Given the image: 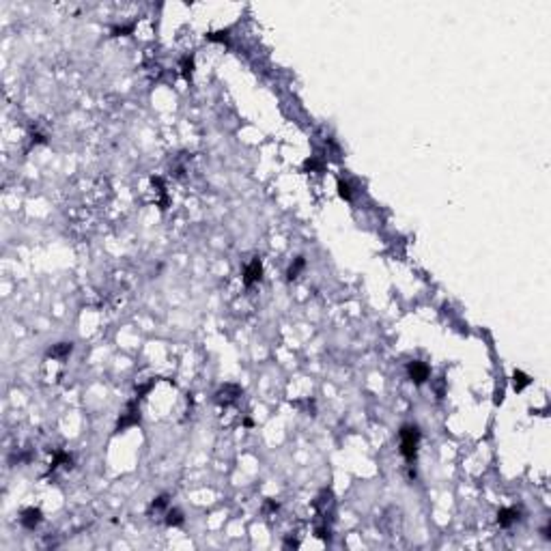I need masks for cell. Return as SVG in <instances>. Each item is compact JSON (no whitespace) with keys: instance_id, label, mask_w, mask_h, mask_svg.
Listing matches in <instances>:
<instances>
[{"instance_id":"cell-1","label":"cell","mask_w":551,"mask_h":551,"mask_svg":"<svg viewBox=\"0 0 551 551\" xmlns=\"http://www.w3.org/2000/svg\"><path fill=\"white\" fill-rule=\"evenodd\" d=\"M418 444H420V429L413 424H405L400 429V454L407 461H413L418 454Z\"/></svg>"},{"instance_id":"cell-2","label":"cell","mask_w":551,"mask_h":551,"mask_svg":"<svg viewBox=\"0 0 551 551\" xmlns=\"http://www.w3.org/2000/svg\"><path fill=\"white\" fill-rule=\"evenodd\" d=\"M138 424H140V407H138V398H136V400H129L127 403V407H125V412L121 413V418H119V422H117L114 433H123L125 429L138 427Z\"/></svg>"},{"instance_id":"cell-3","label":"cell","mask_w":551,"mask_h":551,"mask_svg":"<svg viewBox=\"0 0 551 551\" xmlns=\"http://www.w3.org/2000/svg\"><path fill=\"white\" fill-rule=\"evenodd\" d=\"M239 396H241V388L235 385V383H226V385H222V388L218 390L215 400H218L220 405H224V407H228V405H233Z\"/></svg>"},{"instance_id":"cell-4","label":"cell","mask_w":551,"mask_h":551,"mask_svg":"<svg viewBox=\"0 0 551 551\" xmlns=\"http://www.w3.org/2000/svg\"><path fill=\"white\" fill-rule=\"evenodd\" d=\"M407 375H409V379H412L415 385H422V383L429 379L430 370H429V366H427L424 362H420V360H413V362H409V366H407Z\"/></svg>"},{"instance_id":"cell-5","label":"cell","mask_w":551,"mask_h":551,"mask_svg":"<svg viewBox=\"0 0 551 551\" xmlns=\"http://www.w3.org/2000/svg\"><path fill=\"white\" fill-rule=\"evenodd\" d=\"M260 278H263V263H260V258H252V263L243 269V284L252 287V284L260 282Z\"/></svg>"},{"instance_id":"cell-6","label":"cell","mask_w":551,"mask_h":551,"mask_svg":"<svg viewBox=\"0 0 551 551\" xmlns=\"http://www.w3.org/2000/svg\"><path fill=\"white\" fill-rule=\"evenodd\" d=\"M41 519H43V515H41V510H39V508H26L22 513V519H19V521H22V525L26 530H34L39 523H41Z\"/></svg>"},{"instance_id":"cell-7","label":"cell","mask_w":551,"mask_h":551,"mask_svg":"<svg viewBox=\"0 0 551 551\" xmlns=\"http://www.w3.org/2000/svg\"><path fill=\"white\" fill-rule=\"evenodd\" d=\"M519 519H521V513L517 508H502V510H498V523L502 525V528H510V525L517 523Z\"/></svg>"},{"instance_id":"cell-8","label":"cell","mask_w":551,"mask_h":551,"mask_svg":"<svg viewBox=\"0 0 551 551\" xmlns=\"http://www.w3.org/2000/svg\"><path fill=\"white\" fill-rule=\"evenodd\" d=\"M71 351H73V343H58V344H54V347L48 349V358L65 360V358H69V353H71Z\"/></svg>"},{"instance_id":"cell-9","label":"cell","mask_w":551,"mask_h":551,"mask_svg":"<svg viewBox=\"0 0 551 551\" xmlns=\"http://www.w3.org/2000/svg\"><path fill=\"white\" fill-rule=\"evenodd\" d=\"M530 383H532V377L525 375L523 370H515V373H513V388H515V392H523Z\"/></svg>"},{"instance_id":"cell-10","label":"cell","mask_w":551,"mask_h":551,"mask_svg":"<svg viewBox=\"0 0 551 551\" xmlns=\"http://www.w3.org/2000/svg\"><path fill=\"white\" fill-rule=\"evenodd\" d=\"M183 513L179 508H170L166 513V525L168 528H181L183 525Z\"/></svg>"},{"instance_id":"cell-11","label":"cell","mask_w":551,"mask_h":551,"mask_svg":"<svg viewBox=\"0 0 551 551\" xmlns=\"http://www.w3.org/2000/svg\"><path fill=\"white\" fill-rule=\"evenodd\" d=\"M71 463H73V457L69 452H63V450H58V452H54V461H52V465L50 467L52 469H56L58 465H65V467H71Z\"/></svg>"},{"instance_id":"cell-12","label":"cell","mask_w":551,"mask_h":551,"mask_svg":"<svg viewBox=\"0 0 551 551\" xmlns=\"http://www.w3.org/2000/svg\"><path fill=\"white\" fill-rule=\"evenodd\" d=\"M304 267H306V258L304 257H297L291 263V267H289V272H287V278L289 280H295V278H299V274L304 272Z\"/></svg>"},{"instance_id":"cell-13","label":"cell","mask_w":551,"mask_h":551,"mask_svg":"<svg viewBox=\"0 0 551 551\" xmlns=\"http://www.w3.org/2000/svg\"><path fill=\"white\" fill-rule=\"evenodd\" d=\"M181 71H183V78L192 80V73H194V56H183L181 58Z\"/></svg>"},{"instance_id":"cell-14","label":"cell","mask_w":551,"mask_h":551,"mask_svg":"<svg viewBox=\"0 0 551 551\" xmlns=\"http://www.w3.org/2000/svg\"><path fill=\"white\" fill-rule=\"evenodd\" d=\"M338 196L343 200H351L353 198V189H351V183L349 181H343V179H338Z\"/></svg>"},{"instance_id":"cell-15","label":"cell","mask_w":551,"mask_h":551,"mask_svg":"<svg viewBox=\"0 0 551 551\" xmlns=\"http://www.w3.org/2000/svg\"><path fill=\"white\" fill-rule=\"evenodd\" d=\"M168 495L166 493H162V495H157V498L153 499L151 502V510H166L168 508Z\"/></svg>"},{"instance_id":"cell-16","label":"cell","mask_w":551,"mask_h":551,"mask_svg":"<svg viewBox=\"0 0 551 551\" xmlns=\"http://www.w3.org/2000/svg\"><path fill=\"white\" fill-rule=\"evenodd\" d=\"M205 37H207V41H213V43L228 41V31H213V33H207Z\"/></svg>"},{"instance_id":"cell-17","label":"cell","mask_w":551,"mask_h":551,"mask_svg":"<svg viewBox=\"0 0 551 551\" xmlns=\"http://www.w3.org/2000/svg\"><path fill=\"white\" fill-rule=\"evenodd\" d=\"M304 170H310V172H321L323 170V162H319L317 157H310L304 162Z\"/></svg>"},{"instance_id":"cell-18","label":"cell","mask_w":551,"mask_h":551,"mask_svg":"<svg viewBox=\"0 0 551 551\" xmlns=\"http://www.w3.org/2000/svg\"><path fill=\"white\" fill-rule=\"evenodd\" d=\"M134 33V24H127V26H114L112 34L114 37H121V34H132Z\"/></svg>"},{"instance_id":"cell-19","label":"cell","mask_w":551,"mask_h":551,"mask_svg":"<svg viewBox=\"0 0 551 551\" xmlns=\"http://www.w3.org/2000/svg\"><path fill=\"white\" fill-rule=\"evenodd\" d=\"M153 385H155V379H151L149 383H144V385H140V388H136V394H138L136 398H142L144 394H149V392L153 390Z\"/></svg>"},{"instance_id":"cell-20","label":"cell","mask_w":551,"mask_h":551,"mask_svg":"<svg viewBox=\"0 0 551 551\" xmlns=\"http://www.w3.org/2000/svg\"><path fill=\"white\" fill-rule=\"evenodd\" d=\"M278 508H280V504H278V502H274V499H267V502H265L263 513H276Z\"/></svg>"},{"instance_id":"cell-21","label":"cell","mask_w":551,"mask_h":551,"mask_svg":"<svg viewBox=\"0 0 551 551\" xmlns=\"http://www.w3.org/2000/svg\"><path fill=\"white\" fill-rule=\"evenodd\" d=\"M284 547L297 549V547H299V540H297V538H291V536H287V538H284Z\"/></svg>"},{"instance_id":"cell-22","label":"cell","mask_w":551,"mask_h":551,"mask_svg":"<svg viewBox=\"0 0 551 551\" xmlns=\"http://www.w3.org/2000/svg\"><path fill=\"white\" fill-rule=\"evenodd\" d=\"M243 424H245V427H248V429H252V427H254V422H252V420H250V418H245V420H243Z\"/></svg>"}]
</instances>
